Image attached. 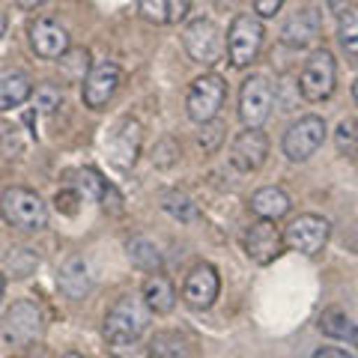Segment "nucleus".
Segmentation results:
<instances>
[{"instance_id": "nucleus-39", "label": "nucleus", "mask_w": 358, "mask_h": 358, "mask_svg": "<svg viewBox=\"0 0 358 358\" xmlns=\"http://www.w3.org/2000/svg\"><path fill=\"white\" fill-rule=\"evenodd\" d=\"M352 99H355V105H358V81L352 84Z\"/></svg>"}, {"instance_id": "nucleus-7", "label": "nucleus", "mask_w": 358, "mask_h": 358, "mask_svg": "<svg viewBox=\"0 0 358 358\" xmlns=\"http://www.w3.org/2000/svg\"><path fill=\"white\" fill-rule=\"evenodd\" d=\"M272 102H275V90L272 81L266 75H251L242 81L239 90V117L248 129H260L263 122L272 114Z\"/></svg>"}, {"instance_id": "nucleus-15", "label": "nucleus", "mask_w": 358, "mask_h": 358, "mask_svg": "<svg viewBox=\"0 0 358 358\" xmlns=\"http://www.w3.org/2000/svg\"><path fill=\"white\" fill-rule=\"evenodd\" d=\"M218 289H221V278H218V272H215V266L200 263V266L192 268V275L185 278L182 299H185L194 310H206V308L215 305Z\"/></svg>"}, {"instance_id": "nucleus-32", "label": "nucleus", "mask_w": 358, "mask_h": 358, "mask_svg": "<svg viewBox=\"0 0 358 358\" xmlns=\"http://www.w3.org/2000/svg\"><path fill=\"white\" fill-rule=\"evenodd\" d=\"M281 6H284V0H254V13L260 18H272Z\"/></svg>"}, {"instance_id": "nucleus-11", "label": "nucleus", "mask_w": 358, "mask_h": 358, "mask_svg": "<svg viewBox=\"0 0 358 358\" xmlns=\"http://www.w3.org/2000/svg\"><path fill=\"white\" fill-rule=\"evenodd\" d=\"M120 66L117 63H96L93 69H90V75L84 78V84H81V99H84V105L90 110H102L110 99H114L117 93V87H120Z\"/></svg>"}, {"instance_id": "nucleus-2", "label": "nucleus", "mask_w": 358, "mask_h": 358, "mask_svg": "<svg viewBox=\"0 0 358 358\" xmlns=\"http://www.w3.org/2000/svg\"><path fill=\"white\" fill-rule=\"evenodd\" d=\"M0 215H3L9 227L24 230V233H39L48 227V206H45V200L36 192L21 185H13L0 194Z\"/></svg>"}, {"instance_id": "nucleus-22", "label": "nucleus", "mask_w": 358, "mask_h": 358, "mask_svg": "<svg viewBox=\"0 0 358 358\" xmlns=\"http://www.w3.org/2000/svg\"><path fill=\"white\" fill-rule=\"evenodd\" d=\"M147 352L150 358H194V346L179 331H155Z\"/></svg>"}, {"instance_id": "nucleus-20", "label": "nucleus", "mask_w": 358, "mask_h": 358, "mask_svg": "<svg viewBox=\"0 0 358 358\" xmlns=\"http://www.w3.org/2000/svg\"><path fill=\"white\" fill-rule=\"evenodd\" d=\"M251 212L257 218H263V221H278V218H284L287 212H289V197L284 188H278V185H266L260 188V192H254L251 194Z\"/></svg>"}, {"instance_id": "nucleus-16", "label": "nucleus", "mask_w": 358, "mask_h": 358, "mask_svg": "<svg viewBox=\"0 0 358 358\" xmlns=\"http://www.w3.org/2000/svg\"><path fill=\"white\" fill-rule=\"evenodd\" d=\"M266 155H268V138L260 129H245L242 134H236V141L230 147V164L242 173H251L260 171Z\"/></svg>"}, {"instance_id": "nucleus-5", "label": "nucleus", "mask_w": 358, "mask_h": 358, "mask_svg": "<svg viewBox=\"0 0 358 358\" xmlns=\"http://www.w3.org/2000/svg\"><path fill=\"white\" fill-rule=\"evenodd\" d=\"M182 48L194 63L212 66L221 60L224 54V39H221V27L212 18H194L188 21V27L182 30Z\"/></svg>"}, {"instance_id": "nucleus-9", "label": "nucleus", "mask_w": 358, "mask_h": 358, "mask_svg": "<svg viewBox=\"0 0 358 358\" xmlns=\"http://www.w3.org/2000/svg\"><path fill=\"white\" fill-rule=\"evenodd\" d=\"M329 233H331V224L322 218V215H299L287 224V230H284V242H287V248H293L299 254H320L322 248H326V242H329Z\"/></svg>"}, {"instance_id": "nucleus-28", "label": "nucleus", "mask_w": 358, "mask_h": 358, "mask_svg": "<svg viewBox=\"0 0 358 358\" xmlns=\"http://www.w3.org/2000/svg\"><path fill=\"white\" fill-rule=\"evenodd\" d=\"M162 206H164L167 215H173L179 221H194L197 218V206L192 203V197L182 194V192H167Z\"/></svg>"}, {"instance_id": "nucleus-3", "label": "nucleus", "mask_w": 358, "mask_h": 358, "mask_svg": "<svg viewBox=\"0 0 358 358\" xmlns=\"http://www.w3.org/2000/svg\"><path fill=\"white\" fill-rule=\"evenodd\" d=\"M224 99H227V81H224L221 75H200L197 81L192 84L188 90V99H185V110L188 117L200 126H206L218 117V110L224 105Z\"/></svg>"}, {"instance_id": "nucleus-23", "label": "nucleus", "mask_w": 358, "mask_h": 358, "mask_svg": "<svg viewBox=\"0 0 358 358\" xmlns=\"http://www.w3.org/2000/svg\"><path fill=\"white\" fill-rule=\"evenodd\" d=\"M33 96V81L24 72H3L0 75V110H13L24 105Z\"/></svg>"}, {"instance_id": "nucleus-6", "label": "nucleus", "mask_w": 358, "mask_h": 358, "mask_svg": "<svg viewBox=\"0 0 358 358\" xmlns=\"http://www.w3.org/2000/svg\"><path fill=\"white\" fill-rule=\"evenodd\" d=\"M334 81H338V63H334L331 51H313L305 69H301V78H299V90L308 102H322L334 93Z\"/></svg>"}, {"instance_id": "nucleus-30", "label": "nucleus", "mask_w": 358, "mask_h": 358, "mask_svg": "<svg viewBox=\"0 0 358 358\" xmlns=\"http://www.w3.org/2000/svg\"><path fill=\"white\" fill-rule=\"evenodd\" d=\"M338 150L346 155H358V120H343L338 131H334Z\"/></svg>"}, {"instance_id": "nucleus-26", "label": "nucleus", "mask_w": 358, "mask_h": 358, "mask_svg": "<svg viewBox=\"0 0 358 358\" xmlns=\"http://www.w3.org/2000/svg\"><path fill=\"white\" fill-rule=\"evenodd\" d=\"M320 331L334 341H346V338H352V322L346 317V310L329 308V310H322V317H320Z\"/></svg>"}, {"instance_id": "nucleus-37", "label": "nucleus", "mask_w": 358, "mask_h": 358, "mask_svg": "<svg viewBox=\"0 0 358 358\" xmlns=\"http://www.w3.org/2000/svg\"><path fill=\"white\" fill-rule=\"evenodd\" d=\"M350 341H352V346L358 350V329H352V338H350Z\"/></svg>"}, {"instance_id": "nucleus-21", "label": "nucleus", "mask_w": 358, "mask_h": 358, "mask_svg": "<svg viewBox=\"0 0 358 358\" xmlns=\"http://www.w3.org/2000/svg\"><path fill=\"white\" fill-rule=\"evenodd\" d=\"M57 287L66 299H84L90 289V266L81 260V257H69L60 272H57Z\"/></svg>"}, {"instance_id": "nucleus-40", "label": "nucleus", "mask_w": 358, "mask_h": 358, "mask_svg": "<svg viewBox=\"0 0 358 358\" xmlns=\"http://www.w3.org/2000/svg\"><path fill=\"white\" fill-rule=\"evenodd\" d=\"M0 299H3V275H0Z\"/></svg>"}, {"instance_id": "nucleus-36", "label": "nucleus", "mask_w": 358, "mask_h": 358, "mask_svg": "<svg viewBox=\"0 0 358 358\" xmlns=\"http://www.w3.org/2000/svg\"><path fill=\"white\" fill-rule=\"evenodd\" d=\"M3 30H6V15L0 13V36H3Z\"/></svg>"}, {"instance_id": "nucleus-35", "label": "nucleus", "mask_w": 358, "mask_h": 358, "mask_svg": "<svg viewBox=\"0 0 358 358\" xmlns=\"http://www.w3.org/2000/svg\"><path fill=\"white\" fill-rule=\"evenodd\" d=\"M27 358H51V355H48V352H45V350H33V352H30Z\"/></svg>"}, {"instance_id": "nucleus-33", "label": "nucleus", "mask_w": 358, "mask_h": 358, "mask_svg": "<svg viewBox=\"0 0 358 358\" xmlns=\"http://www.w3.org/2000/svg\"><path fill=\"white\" fill-rule=\"evenodd\" d=\"M313 358H352L346 350H338V346H320L317 352H313Z\"/></svg>"}, {"instance_id": "nucleus-24", "label": "nucleus", "mask_w": 358, "mask_h": 358, "mask_svg": "<svg viewBox=\"0 0 358 358\" xmlns=\"http://www.w3.org/2000/svg\"><path fill=\"white\" fill-rule=\"evenodd\" d=\"M143 301L152 313H171L176 305V289L164 275H150L143 281Z\"/></svg>"}, {"instance_id": "nucleus-31", "label": "nucleus", "mask_w": 358, "mask_h": 358, "mask_svg": "<svg viewBox=\"0 0 358 358\" xmlns=\"http://www.w3.org/2000/svg\"><path fill=\"white\" fill-rule=\"evenodd\" d=\"M36 108L42 110V114H51V110H57L60 108V102H63V96H60V90L54 87V84H42V87H36Z\"/></svg>"}, {"instance_id": "nucleus-38", "label": "nucleus", "mask_w": 358, "mask_h": 358, "mask_svg": "<svg viewBox=\"0 0 358 358\" xmlns=\"http://www.w3.org/2000/svg\"><path fill=\"white\" fill-rule=\"evenodd\" d=\"M60 358H84L81 352H66V355H60Z\"/></svg>"}, {"instance_id": "nucleus-8", "label": "nucleus", "mask_w": 358, "mask_h": 358, "mask_svg": "<svg viewBox=\"0 0 358 358\" xmlns=\"http://www.w3.org/2000/svg\"><path fill=\"white\" fill-rule=\"evenodd\" d=\"M322 141H326V122H322V117L308 114V117H299L284 131L281 147L289 162H308L322 147Z\"/></svg>"}, {"instance_id": "nucleus-27", "label": "nucleus", "mask_w": 358, "mask_h": 358, "mask_svg": "<svg viewBox=\"0 0 358 358\" xmlns=\"http://www.w3.org/2000/svg\"><path fill=\"white\" fill-rule=\"evenodd\" d=\"M129 257H131L134 266H138V268H147V272H155V268L162 266L159 248H155L150 239H143V236H138V239L129 242Z\"/></svg>"}, {"instance_id": "nucleus-4", "label": "nucleus", "mask_w": 358, "mask_h": 358, "mask_svg": "<svg viewBox=\"0 0 358 358\" xmlns=\"http://www.w3.org/2000/svg\"><path fill=\"white\" fill-rule=\"evenodd\" d=\"M263 21L254 18V15H236L233 18V24L227 30V57L230 63L242 69V66H248L257 60V54L263 48Z\"/></svg>"}, {"instance_id": "nucleus-19", "label": "nucleus", "mask_w": 358, "mask_h": 358, "mask_svg": "<svg viewBox=\"0 0 358 358\" xmlns=\"http://www.w3.org/2000/svg\"><path fill=\"white\" fill-rule=\"evenodd\" d=\"M138 13L143 21L159 27H171L179 24L188 13H192V3L188 0H138Z\"/></svg>"}, {"instance_id": "nucleus-34", "label": "nucleus", "mask_w": 358, "mask_h": 358, "mask_svg": "<svg viewBox=\"0 0 358 358\" xmlns=\"http://www.w3.org/2000/svg\"><path fill=\"white\" fill-rule=\"evenodd\" d=\"M15 3H18L21 9H36V6L45 3V0H15Z\"/></svg>"}, {"instance_id": "nucleus-18", "label": "nucleus", "mask_w": 358, "mask_h": 358, "mask_svg": "<svg viewBox=\"0 0 358 358\" xmlns=\"http://www.w3.org/2000/svg\"><path fill=\"white\" fill-rule=\"evenodd\" d=\"M78 194L96 200V203H102V209H108V212H122L120 192L108 182V179L99 176V171H93V167L78 171Z\"/></svg>"}, {"instance_id": "nucleus-10", "label": "nucleus", "mask_w": 358, "mask_h": 358, "mask_svg": "<svg viewBox=\"0 0 358 358\" xmlns=\"http://www.w3.org/2000/svg\"><path fill=\"white\" fill-rule=\"evenodd\" d=\"M42 329H45L42 310H39L36 301H30V299L15 301V305L6 310V317H3V334H6V341L13 346L33 343L42 334Z\"/></svg>"}, {"instance_id": "nucleus-13", "label": "nucleus", "mask_w": 358, "mask_h": 358, "mask_svg": "<svg viewBox=\"0 0 358 358\" xmlns=\"http://www.w3.org/2000/svg\"><path fill=\"white\" fill-rule=\"evenodd\" d=\"M141 141H143V129L138 120H120L114 131H110L108 138V159L114 167H120V171H126V167H131L134 162H138L141 155Z\"/></svg>"}, {"instance_id": "nucleus-1", "label": "nucleus", "mask_w": 358, "mask_h": 358, "mask_svg": "<svg viewBox=\"0 0 358 358\" xmlns=\"http://www.w3.org/2000/svg\"><path fill=\"white\" fill-rule=\"evenodd\" d=\"M150 308L143 299H134V296H122L117 299L110 310L105 313V326L102 334L105 341L110 343V350H134V343L141 341V334L147 331L150 326Z\"/></svg>"}, {"instance_id": "nucleus-17", "label": "nucleus", "mask_w": 358, "mask_h": 358, "mask_svg": "<svg viewBox=\"0 0 358 358\" xmlns=\"http://www.w3.org/2000/svg\"><path fill=\"white\" fill-rule=\"evenodd\" d=\"M320 27H322L320 13L313 6H305V9H299V13H293L284 21L281 42L287 45V48H308V45H313L320 39Z\"/></svg>"}, {"instance_id": "nucleus-12", "label": "nucleus", "mask_w": 358, "mask_h": 358, "mask_svg": "<svg viewBox=\"0 0 358 358\" xmlns=\"http://www.w3.org/2000/svg\"><path fill=\"white\" fill-rule=\"evenodd\" d=\"M245 254L251 257L254 263H272L278 254L284 251V233L275 227V221H263V218H257L254 224H248V230H245Z\"/></svg>"}, {"instance_id": "nucleus-29", "label": "nucleus", "mask_w": 358, "mask_h": 358, "mask_svg": "<svg viewBox=\"0 0 358 358\" xmlns=\"http://www.w3.org/2000/svg\"><path fill=\"white\" fill-rule=\"evenodd\" d=\"M6 266H9V272H13V278H27L33 268L39 266V257L33 254L30 248H15L13 254L6 257Z\"/></svg>"}, {"instance_id": "nucleus-14", "label": "nucleus", "mask_w": 358, "mask_h": 358, "mask_svg": "<svg viewBox=\"0 0 358 358\" xmlns=\"http://www.w3.org/2000/svg\"><path fill=\"white\" fill-rule=\"evenodd\" d=\"M30 48L42 60H63L69 54V33L51 18H39L30 24Z\"/></svg>"}, {"instance_id": "nucleus-25", "label": "nucleus", "mask_w": 358, "mask_h": 358, "mask_svg": "<svg viewBox=\"0 0 358 358\" xmlns=\"http://www.w3.org/2000/svg\"><path fill=\"white\" fill-rule=\"evenodd\" d=\"M338 42L346 57L358 60V6H346L338 18Z\"/></svg>"}]
</instances>
